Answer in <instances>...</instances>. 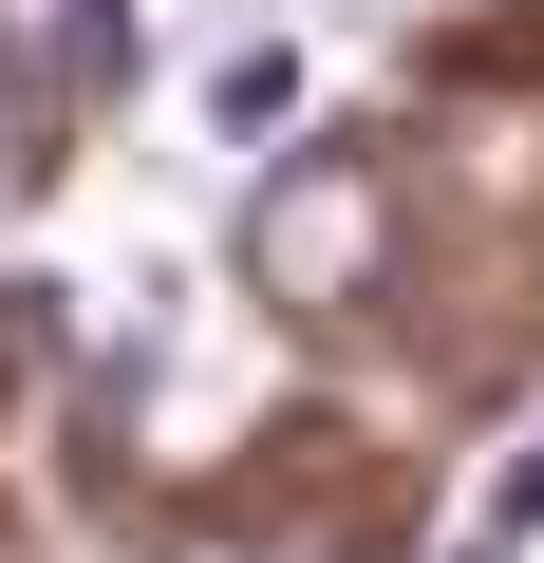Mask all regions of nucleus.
<instances>
[{"mask_svg":"<svg viewBox=\"0 0 544 563\" xmlns=\"http://www.w3.org/2000/svg\"><path fill=\"white\" fill-rule=\"evenodd\" d=\"M282 113H301V38H244L207 76V132H282Z\"/></svg>","mask_w":544,"mask_h":563,"instance_id":"nucleus-3","label":"nucleus"},{"mask_svg":"<svg viewBox=\"0 0 544 563\" xmlns=\"http://www.w3.org/2000/svg\"><path fill=\"white\" fill-rule=\"evenodd\" d=\"M376 263H395V169L376 151H282L244 207V282L263 301H376Z\"/></svg>","mask_w":544,"mask_h":563,"instance_id":"nucleus-1","label":"nucleus"},{"mask_svg":"<svg viewBox=\"0 0 544 563\" xmlns=\"http://www.w3.org/2000/svg\"><path fill=\"white\" fill-rule=\"evenodd\" d=\"M507 544H544V451H525V470L469 507V544H451V563H507Z\"/></svg>","mask_w":544,"mask_h":563,"instance_id":"nucleus-4","label":"nucleus"},{"mask_svg":"<svg viewBox=\"0 0 544 563\" xmlns=\"http://www.w3.org/2000/svg\"><path fill=\"white\" fill-rule=\"evenodd\" d=\"M132 57V0H0V95L20 113H95Z\"/></svg>","mask_w":544,"mask_h":563,"instance_id":"nucleus-2","label":"nucleus"}]
</instances>
